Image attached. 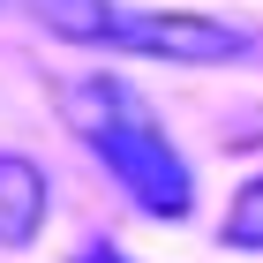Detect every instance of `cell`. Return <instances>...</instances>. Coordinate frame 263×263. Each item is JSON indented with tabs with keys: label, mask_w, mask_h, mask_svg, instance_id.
<instances>
[{
	"label": "cell",
	"mask_w": 263,
	"mask_h": 263,
	"mask_svg": "<svg viewBox=\"0 0 263 263\" xmlns=\"http://www.w3.org/2000/svg\"><path fill=\"white\" fill-rule=\"evenodd\" d=\"M61 113H68V128L105 158V173L128 188L136 211H151V218H188V211H196L188 158L165 143V128L151 121V105H143L121 76L68 83V90H61Z\"/></svg>",
	"instance_id": "obj_1"
},
{
	"label": "cell",
	"mask_w": 263,
	"mask_h": 263,
	"mask_svg": "<svg viewBox=\"0 0 263 263\" xmlns=\"http://www.w3.org/2000/svg\"><path fill=\"white\" fill-rule=\"evenodd\" d=\"M113 45L158 53V61H188V68H226V61H241V53H256V30L218 23V15H128L121 8Z\"/></svg>",
	"instance_id": "obj_2"
},
{
	"label": "cell",
	"mask_w": 263,
	"mask_h": 263,
	"mask_svg": "<svg viewBox=\"0 0 263 263\" xmlns=\"http://www.w3.org/2000/svg\"><path fill=\"white\" fill-rule=\"evenodd\" d=\"M45 226V173L15 151H0V248H30Z\"/></svg>",
	"instance_id": "obj_3"
},
{
	"label": "cell",
	"mask_w": 263,
	"mask_h": 263,
	"mask_svg": "<svg viewBox=\"0 0 263 263\" xmlns=\"http://www.w3.org/2000/svg\"><path fill=\"white\" fill-rule=\"evenodd\" d=\"M38 23L53 38H76V45H113L121 8L113 0H38Z\"/></svg>",
	"instance_id": "obj_4"
},
{
	"label": "cell",
	"mask_w": 263,
	"mask_h": 263,
	"mask_svg": "<svg viewBox=\"0 0 263 263\" xmlns=\"http://www.w3.org/2000/svg\"><path fill=\"white\" fill-rule=\"evenodd\" d=\"M226 248L263 256V173H256V181H248L233 203H226Z\"/></svg>",
	"instance_id": "obj_5"
},
{
	"label": "cell",
	"mask_w": 263,
	"mask_h": 263,
	"mask_svg": "<svg viewBox=\"0 0 263 263\" xmlns=\"http://www.w3.org/2000/svg\"><path fill=\"white\" fill-rule=\"evenodd\" d=\"M76 263H121V256H105V248H83V256Z\"/></svg>",
	"instance_id": "obj_6"
}]
</instances>
